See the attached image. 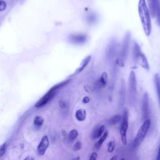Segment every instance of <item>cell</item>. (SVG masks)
Returning a JSON list of instances; mask_svg holds the SVG:
<instances>
[{
    "instance_id": "12",
    "label": "cell",
    "mask_w": 160,
    "mask_h": 160,
    "mask_svg": "<svg viewBox=\"0 0 160 160\" xmlns=\"http://www.w3.org/2000/svg\"><path fill=\"white\" fill-rule=\"evenodd\" d=\"M154 84H155V88L157 94V98L159 102V105L160 106V76L159 74H156L154 75Z\"/></svg>"
},
{
    "instance_id": "2",
    "label": "cell",
    "mask_w": 160,
    "mask_h": 160,
    "mask_svg": "<svg viewBox=\"0 0 160 160\" xmlns=\"http://www.w3.org/2000/svg\"><path fill=\"white\" fill-rule=\"evenodd\" d=\"M70 81V79H67V80H64L54 86H53L51 88H50L48 91L44 94V96L39 99L38 102L35 104L34 106L36 108H40V107H42L44 106H45L47 103H48V102H49L53 98L54 96L56 95V92H58V91L59 90V89H60L61 87L66 85L68 83H69Z\"/></svg>"
},
{
    "instance_id": "13",
    "label": "cell",
    "mask_w": 160,
    "mask_h": 160,
    "mask_svg": "<svg viewBox=\"0 0 160 160\" xmlns=\"http://www.w3.org/2000/svg\"><path fill=\"white\" fill-rule=\"evenodd\" d=\"M104 129H105V127L104 125H102V126L96 128V129L93 131L92 134V139H96L100 138L102 136V133L104 132Z\"/></svg>"
},
{
    "instance_id": "21",
    "label": "cell",
    "mask_w": 160,
    "mask_h": 160,
    "mask_svg": "<svg viewBox=\"0 0 160 160\" xmlns=\"http://www.w3.org/2000/svg\"><path fill=\"white\" fill-rule=\"evenodd\" d=\"M7 149V144L6 142H4L0 146V157L3 156V155L5 154Z\"/></svg>"
},
{
    "instance_id": "9",
    "label": "cell",
    "mask_w": 160,
    "mask_h": 160,
    "mask_svg": "<svg viewBox=\"0 0 160 160\" xmlns=\"http://www.w3.org/2000/svg\"><path fill=\"white\" fill-rule=\"evenodd\" d=\"M108 82V73L103 72L99 79L95 82L94 86L96 88H102L106 86Z\"/></svg>"
},
{
    "instance_id": "18",
    "label": "cell",
    "mask_w": 160,
    "mask_h": 160,
    "mask_svg": "<svg viewBox=\"0 0 160 160\" xmlns=\"http://www.w3.org/2000/svg\"><path fill=\"white\" fill-rule=\"evenodd\" d=\"M43 122H44V119L41 116H38L35 117V118L34 119V124L36 127H40L41 126H42Z\"/></svg>"
},
{
    "instance_id": "10",
    "label": "cell",
    "mask_w": 160,
    "mask_h": 160,
    "mask_svg": "<svg viewBox=\"0 0 160 160\" xmlns=\"http://www.w3.org/2000/svg\"><path fill=\"white\" fill-rule=\"evenodd\" d=\"M69 39L74 43H82L86 41L87 36L86 34H72L69 36Z\"/></svg>"
},
{
    "instance_id": "26",
    "label": "cell",
    "mask_w": 160,
    "mask_h": 160,
    "mask_svg": "<svg viewBox=\"0 0 160 160\" xmlns=\"http://www.w3.org/2000/svg\"><path fill=\"white\" fill-rule=\"evenodd\" d=\"M59 106H60L61 108H66V102H64V101H59Z\"/></svg>"
},
{
    "instance_id": "15",
    "label": "cell",
    "mask_w": 160,
    "mask_h": 160,
    "mask_svg": "<svg viewBox=\"0 0 160 160\" xmlns=\"http://www.w3.org/2000/svg\"><path fill=\"white\" fill-rule=\"evenodd\" d=\"M75 116H76V118L79 121H84L86 117V110L83 109H80L77 110L75 113Z\"/></svg>"
},
{
    "instance_id": "5",
    "label": "cell",
    "mask_w": 160,
    "mask_h": 160,
    "mask_svg": "<svg viewBox=\"0 0 160 160\" xmlns=\"http://www.w3.org/2000/svg\"><path fill=\"white\" fill-rule=\"evenodd\" d=\"M128 128V113L127 111H125L123 113L121 123L119 129V132L121 134V138L122 142L124 145H126L127 144V131Z\"/></svg>"
},
{
    "instance_id": "27",
    "label": "cell",
    "mask_w": 160,
    "mask_h": 160,
    "mask_svg": "<svg viewBox=\"0 0 160 160\" xmlns=\"http://www.w3.org/2000/svg\"><path fill=\"white\" fill-rule=\"evenodd\" d=\"M89 101H90V99H89V97H88V96L84 97V98H83V99H82V101H83L84 103H88V102H89Z\"/></svg>"
},
{
    "instance_id": "24",
    "label": "cell",
    "mask_w": 160,
    "mask_h": 160,
    "mask_svg": "<svg viewBox=\"0 0 160 160\" xmlns=\"http://www.w3.org/2000/svg\"><path fill=\"white\" fill-rule=\"evenodd\" d=\"M81 147H82V144H81V142L80 141H78V142H76L74 144V146H73V149H74V151H78V150H79V149L81 148Z\"/></svg>"
},
{
    "instance_id": "6",
    "label": "cell",
    "mask_w": 160,
    "mask_h": 160,
    "mask_svg": "<svg viewBox=\"0 0 160 160\" xmlns=\"http://www.w3.org/2000/svg\"><path fill=\"white\" fill-rule=\"evenodd\" d=\"M49 140L48 137L47 136H44L42 138L38 146V148H37L38 154L40 156L43 155L46 151L48 148L49 147Z\"/></svg>"
},
{
    "instance_id": "30",
    "label": "cell",
    "mask_w": 160,
    "mask_h": 160,
    "mask_svg": "<svg viewBox=\"0 0 160 160\" xmlns=\"http://www.w3.org/2000/svg\"><path fill=\"white\" fill-rule=\"evenodd\" d=\"M116 159V156H114L113 158H111V160H113V159Z\"/></svg>"
},
{
    "instance_id": "3",
    "label": "cell",
    "mask_w": 160,
    "mask_h": 160,
    "mask_svg": "<svg viewBox=\"0 0 160 160\" xmlns=\"http://www.w3.org/2000/svg\"><path fill=\"white\" fill-rule=\"evenodd\" d=\"M150 126H151V119H146V120H144V122L139 129L137 132V134L134 139L133 145L134 147H138L143 141L149 131Z\"/></svg>"
},
{
    "instance_id": "19",
    "label": "cell",
    "mask_w": 160,
    "mask_h": 160,
    "mask_svg": "<svg viewBox=\"0 0 160 160\" xmlns=\"http://www.w3.org/2000/svg\"><path fill=\"white\" fill-rule=\"evenodd\" d=\"M149 7V11L151 15L154 17V4H155V0H148Z\"/></svg>"
},
{
    "instance_id": "29",
    "label": "cell",
    "mask_w": 160,
    "mask_h": 160,
    "mask_svg": "<svg viewBox=\"0 0 160 160\" xmlns=\"http://www.w3.org/2000/svg\"><path fill=\"white\" fill-rule=\"evenodd\" d=\"M156 159L157 160H160V142H159V149H158V151Z\"/></svg>"
},
{
    "instance_id": "16",
    "label": "cell",
    "mask_w": 160,
    "mask_h": 160,
    "mask_svg": "<svg viewBox=\"0 0 160 160\" xmlns=\"http://www.w3.org/2000/svg\"><path fill=\"white\" fill-rule=\"evenodd\" d=\"M108 135V133L107 131H106V132L100 137V138L99 139V140L98 141V142H97L96 143V144H95V148H96V149H99L101 148L102 144L104 142V141L106 140V139L107 138Z\"/></svg>"
},
{
    "instance_id": "8",
    "label": "cell",
    "mask_w": 160,
    "mask_h": 160,
    "mask_svg": "<svg viewBox=\"0 0 160 160\" xmlns=\"http://www.w3.org/2000/svg\"><path fill=\"white\" fill-rule=\"evenodd\" d=\"M149 111V101H148V94L146 92L143 97H142V118L145 120L148 117Z\"/></svg>"
},
{
    "instance_id": "17",
    "label": "cell",
    "mask_w": 160,
    "mask_h": 160,
    "mask_svg": "<svg viewBox=\"0 0 160 160\" xmlns=\"http://www.w3.org/2000/svg\"><path fill=\"white\" fill-rule=\"evenodd\" d=\"M121 119H122V117L121 116V115L116 114V115L112 116L109 119L108 123L110 125H115V124H118Z\"/></svg>"
},
{
    "instance_id": "7",
    "label": "cell",
    "mask_w": 160,
    "mask_h": 160,
    "mask_svg": "<svg viewBox=\"0 0 160 160\" xmlns=\"http://www.w3.org/2000/svg\"><path fill=\"white\" fill-rule=\"evenodd\" d=\"M129 92L131 96H134L136 92V80L135 73L133 71H131L129 74Z\"/></svg>"
},
{
    "instance_id": "11",
    "label": "cell",
    "mask_w": 160,
    "mask_h": 160,
    "mask_svg": "<svg viewBox=\"0 0 160 160\" xmlns=\"http://www.w3.org/2000/svg\"><path fill=\"white\" fill-rule=\"evenodd\" d=\"M91 55H89L88 56H86L85 58H84L81 64H80V66L78 68L76 69V70L75 71L74 74H78L79 73H80L81 72H82L83 71V69L86 67V66L88 64V63L90 62L91 61Z\"/></svg>"
},
{
    "instance_id": "25",
    "label": "cell",
    "mask_w": 160,
    "mask_h": 160,
    "mask_svg": "<svg viewBox=\"0 0 160 160\" xmlns=\"http://www.w3.org/2000/svg\"><path fill=\"white\" fill-rule=\"evenodd\" d=\"M97 157H98V154L96 152H92L91 155V156L89 157V159L90 160H95L97 159Z\"/></svg>"
},
{
    "instance_id": "20",
    "label": "cell",
    "mask_w": 160,
    "mask_h": 160,
    "mask_svg": "<svg viewBox=\"0 0 160 160\" xmlns=\"http://www.w3.org/2000/svg\"><path fill=\"white\" fill-rule=\"evenodd\" d=\"M78 136V132L76 129H72L71 130L69 133V140H71V141H72L73 140H74Z\"/></svg>"
},
{
    "instance_id": "1",
    "label": "cell",
    "mask_w": 160,
    "mask_h": 160,
    "mask_svg": "<svg viewBox=\"0 0 160 160\" xmlns=\"http://www.w3.org/2000/svg\"><path fill=\"white\" fill-rule=\"evenodd\" d=\"M138 12L142 26L145 34L149 36L151 32V21L149 10L146 0H139L138 3Z\"/></svg>"
},
{
    "instance_id": "28",
    "label": "cell",
    "mask_w": 160,
    "mask_h": 160,
    "mask_svg": "<svg viewBox=\"0 0 160 160\" xmlns=\"http://www.w3.org/2000/svg\"><path fill=\"white\" fill-rule=\"evenodd\" d=\"M117 64L119 65V66H124V62H123V61L122 60H119L118 59L117 60Z\"/></svg>"
},
{
    "instance_id": "14",
    "label": "cell",
    "mask_w": 160,
    "mask_h": 160,
    "mask_svg": "<svg viewBox=\"0 0 160 160\" xmlns=\"http://www.w3.org/2000/svg\"><path fill=\"white\" fill-rule=\"evenodd\" d=\"M154 15L156 16L158 24L160 26V0H155Z\"/></svg>"
},
{
    "instance_id": "4",
    "label": "cell",
    "mask_w": 160,
    "mask_h": 160,
    "mask_svg": "<svg viewBox=\"0 0 160 160\" xmlns=\"http://www.w3.org/2000/svg\"><path fill=\"white\" fill-rule=\"evenodd\" d=\"M133 54L136 61L139 64V66L146 70L149 69V65L148 59L145 55L141 51L140 48L137 44H135L134 46Z\"/></svg>"
},
{
    "instance_id": "23",
    "label": "cell",
    "mask_w": 160,
    "mask_h": 160,
    "mask_svg": "<svg viewBox=\"0 0 160 160\" xmlns=\"http://www.w3.org/2000/svg\"><path fill=\"white\" fill-rule=\"evenodd\" d=\"M6 7H7L6 2L3 0H1L0 1V11H4L6 9Z\"/></svg>"
},
{
    "instance_id": "22",
    "label": "cell",
    "mask_w": 160,
    "mask_h": 160,
    "mask_svg": "<svg viewBox=\"0 0 160 160\" xmlns=\"http://www.w3.org/2000/svg\"><path fill=\"white\" fill-rule=\"evenodd\" d=\"M115 148V142L113 141H111L109 142L108 144V151L109 152H112Z\"/></svg>"
}]
</instances>
